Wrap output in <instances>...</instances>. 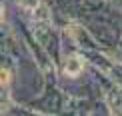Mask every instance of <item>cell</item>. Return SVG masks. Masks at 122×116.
I'll use <instances>...</instances> for the list:
<instances>
[{
    "label": "cell",
    "instance_id": "obj_1",
    "mask_svg": "<svg viewBox=\"0 0 122 116\" xmlns=\"http://www.w3.org/2000/svg\"><path fill=\"white\" fill-rule=\"evenodd\" d=\"M8 72H6V70H0V82H2V84H6L8 82Z\"/></svg>",
    "mask_w": 122,
    "mask_h": 116
},
{
    "label": "cell",
    "instance_id": "obj_2",
    "mask_svg": "<svg viewBox=\"0 0 122 116\" xmlns=\"http://www.w3.org/2000/svg\"><path fill=\"white\" fill-rule=\"evenodd\" d=\"M0 12H2V6H0Z\"/></svg>",
    "mask_w": 122,
    "mask_h": 116
}]
</instances>
